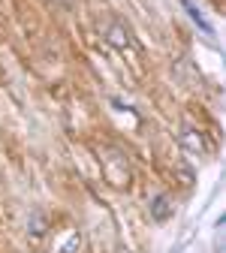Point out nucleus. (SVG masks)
<instances>
[{"label": "nucleus", "mask_w": 226, "mask_h": 253, "mask_svg": "<svg viewBox=\"0 0 226 253\" xmlns=\"http://www.w3.org/2000/svg\"><path fill=\"white\" fill-rule=\"evenodd\" d=\"M184 9L190 12V18H193V21H196V24H199V27L205 30V34H211V24H208V21L202 18V9H199V6H193V3H190V0H184Z\"/></svg>", "instance_id": "nucleus-1"}, {"label": "nucleus", "mask_w": 226, "mask_h": 253, "mask_svg": "<svg viewBox=\"0 0 226 253\" xmlns=\"http://www.w3.org/2000/svg\"><path fill=\"white\" fill-rule=\"evenodd\" d=\"M154 205H157V208H154V214H157V217H166V214H169V208H166V199H163V196H160Z\"/></svg>", "instance_id": "nucleus-2"}]
</instances>
